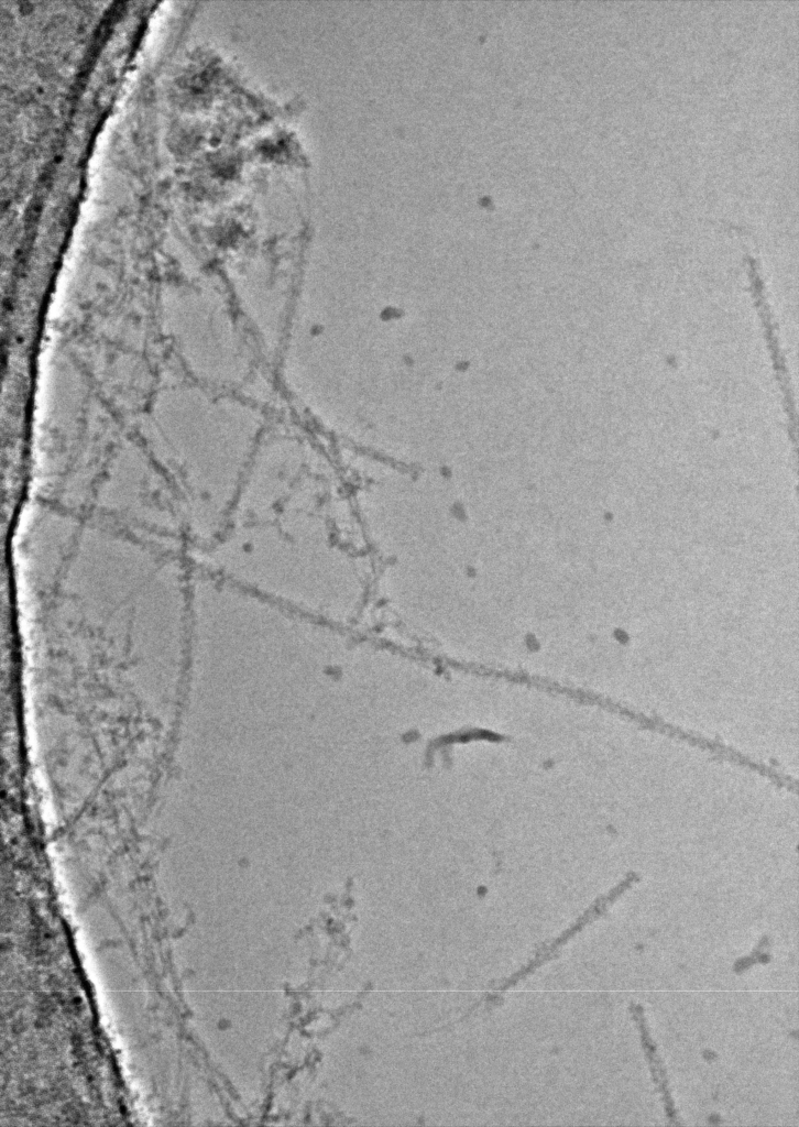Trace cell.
<instances>
[{"label":"cell","instance_id":"6da1fadb","mask_svg":"<svg viewBox=\"0 0 799 1127\" xmlns=\"http://www.w3.org/2000/svg\"><path fill=\"white\" fill-rule=\"evenodd\" d=\"M316 458L267 455L245 492L242 575L253 595L348 626L365 599V540L349 483Z\"/></svg>","mask_w":799,"mask_h":1127}]
</instances>
